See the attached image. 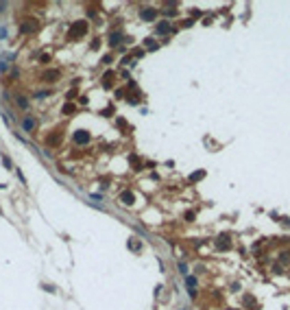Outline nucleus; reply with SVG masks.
Instances as JSON below:
<instances>
[{
	"label": "nucleus",
	"mask_w": 290,
	"mask_h": 310,
	"mask_svg": "<svg viewBox=\"0 0 290 310\" xmlns=\"http://www.w3.org/2000/svg\"><path fill=\"white\" fill-rule=\"evenodd\" d=\"M85 29H87V24L81 20V22H74V26H72V33H70V37L72 40H76V37H81L83 33H85Z\"/></svg>",
	"instance_id": "f257e3e1"
},
{
	"label": "nucleus",
	"mask_w": 290,
	"mask_h": 310,
	"mask_svg": "<svg viewBox=\"0 0 290 310\" xmlns=\"http://www.w3.org/2000/svg\"><path fill=\"white\" fill-rule=\"evenodd\" d=\"M87 140H90V133L87 131H76L74 133V142H76V144H85Z\"/></svg>",
	"instance_id": "f03ea898"
},
{
	"label": "nucleus",
	"mask_w": 290,
	"mask_h": 310,
	"mask_svg": "<svg viewBox=\"0 0 290 310\" xmlns=\"http://www.w3.org/2000/svg\"><path fill=\"white\" fill-rule=\"evenodd\" d=\"M35 29H37V22H35V20H24V22H22V31H24V33H31V31H35Z\"/></svg>",
	"instance_id": "7ed1b4c3"
},
{
	"label": "nucleus",
	"mask_w": 290,
	"mask_h": 310,
	"mask_svg": "<svg viewBox=\"0 0 290 310\" xmlns=\"http://www.w3.org/2000/svg\"><path fill=\"white\" fill-rule=\"evenodd\" d=\"M120 199H122V201H124L127 205H131V203L135 201V197H133V192H129V190H124V192L120 194Z\"/></svg>",
	"instance_id": "20e7f679"
},
{
	"label": "nucleus",
	"mask_w": 290,
	"mask_h": 310,
	"mask_svg": "<svg viewBox=\"0 0 290 310\" xmlns=\"http://www.w3.org/2000/svg\"><path fill=\"white\" fill-rule=\"evenodd\" d=\"M157 18V11H153V9H144L142 11V20H155Z\"/></svg>",
	"instance_id": "39448f33"
},
{
	"label": "nucleus",
	"mask_w": 290,
	"mask_h": 310,
	"mask_svg": "<svg viewBox=\"0 0 290 310\" xmlns=\"http://www.w3.org/2000/svg\"><path fill=\"white\" fill-rule=\"evenodd\" d=\"M168 31H170V24H168V22H159V24H157V33H159V35H164V33H168Z\"/></svg>",
	"instance_id": "423d86ee"
},
{
	"label": "nucleus",
	"mask_w": 290,
	"mask_h": 310,
	"mask_svg": "<svg viewBox=\"0 0 290 310\" xmlns=\"http://www.w3.org/2000/svg\"><path fill=\"white\" fill-rule=\"evenodd\" d=\"M59 142H61V135H59V133H57V135H52V138H48V144H50V146H57Z\"/></svg>",
	"instance_id": "0eeeda50"
},
{
	"label": "nucleus",
	"mask_w": 290,
	"mask_h": 310,
	"mask_svg": "<svg viewBox=\"0 0 290 310\" xmlns=\"http://www.w3.org/2000/svg\"><path fill=\"white\" fill-rule=\"evenodd\" d=\"M33 127H35V120H33V118H26V120H24V129H26V131H31Z\"/></svg>",
	"instance_id": "6e6552de"
},
{
	"label": "nucleus",
	"mask_w": 290,
	"mask_h": 310,
	"mask_svg": "<svg viewBox=\"0 0 290 310\" xmlns=\"http://www.w3.org/2000/svg\"><path fill=\"white\" fill-rule=\"evenodd\" d=\"M120 40H122V35H120V33H113V35H111V42H109V44H111V46H116L118 42H120Z\"/></svg>",
	"instance_id": "1a4fd4ad"
},
{
	"label": "nucleus",
	"mask_w": 290,
	"mask_h": 310,
	"mask_svg": "<svg viewBox=\"0 0 290 310\" xmlns=\"http://www.w3.org/2000/svg\"><path fill=\"white\" fill-rule=\"evenodd\" d=\"M57 77H59V72H57V70H52V72H46V74H44V79H46V81H50V79H57Z\"/></svg>",
	"instance_id": "9d476101"
},
{
	"label": "nucleus",
	"mask_w": 290,
	"mask_h": 310,
	"mask_svg": "<svg viewBox=\"0 0 290 310\" xmlns=\"http://www.w3.org/2000/svg\"><path fill=\"white\" fill-rule=\"evenodd\" d=\"M18 105H20L22 109H24V107H29V103H26V98H24V96H20V98H18Z\"/></svg>",
	"instance_id": "9b49d317"
},
{
	"label": "nucleus",
	"mask_w": 290,
	"mask_h": 310,
	"mask_svg": "<svg viewBox=\"0 0 290 310\" xmlns=\"http://www.w3.org/2000/svg\"><path fill=\"white\" fill-rule=\"evenodd\" d=\"M146 46L153 50V48H157V42H153V40H146Z\"/></svg>",
	"instance_id": "f8f14e48"
}]
</instances>
